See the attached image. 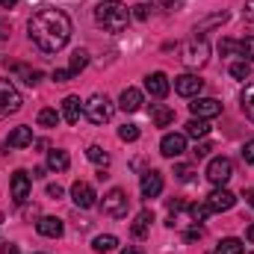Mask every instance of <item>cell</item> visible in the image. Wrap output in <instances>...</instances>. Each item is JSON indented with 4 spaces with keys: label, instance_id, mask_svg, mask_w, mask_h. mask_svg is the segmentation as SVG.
Masks as SVG:
<instances>
[{
    "label": "cell",
    "instance_id": "6da1fadb",
    "mask_svg": "<svg viewBox=\"0 0 254 254\" xmlns=\"http://www.w3.org/2000/svg\"><path fill=\"white\" fill-rule=\"evenodd\" d=\"M27 30H30V39H33V45L39 51L57 54V51H63L65 45H68V39H71V18L65 15L63 9L45 6V9L33 12Z\"/></svg>",
    "mask_w": 254,
    "mask_h": 254
},
{
    "label": "cell",
    "instance_id": "7a4b0ae2",
    "mask_svg": "<svg viewBox=\"0 0 254 254\" xmlns=\"http://www.w3.org/2000/svg\"><path fill=\"white\" fill-rule=\"evenodd\" d=\"M95 21L107 30V33H122L130 21V9L119 0H104L95 6Z\"/></svg>",
    "mask_w": 254,
    "mask_h": 254
},
{
    "label": "cell",
    "instance_id": "3957f363",
    "mask_svg": "<svg viewBox=\"0 0 254 254\" xmlns=\"http://www.w3.org/2000/svg\"><path fill=\"white\" fill-rule=\"evenodd\" d=\"M116 113V104L107 98V95H92L86 104H83V116L92 122V125H107Z\"/></svg>",
    "mask_w": 254,
    "mask_h": 254
},
{
    "label": "cell",
    "instance_id": "277c9868",
    "mask_svg": "<svg viewBox=\"0 0 254 254\" xmlns=\"http://www.w3.org/2000/svg\"><path fill=\"white\" fill-rule=\"evenodd\" d=\"M181 60H184L187 68H201V65H207V60H210V45H207V39H204V36L190 39V42L181 48Z\"/></svg>",
    "mask_w": 254,
    "mask_h": 254
},
{
    "label": "cell",
    "instance_id": "5b68a950",
    "mask_svg": "<svg viewBox=\"0 0 254 254\" xmlns=\"http://www.w3.org/2000/svg\"><path fill=\"white\" fill-rule=\"evenodd\" d=\"M21 92L12 86V80H0V119H9L21 110Z\"/></svg>",
    "mask_w": 254,
    "mask_h": 254
},
{
    "label": "cell",
    "instance_id": "8992f818",
    "mask_svg": "<svg viewBox=\"0 0 254 254\" xmlns=\"http://www.w3.org/2000/svg\"><path fill=\"white\" fill-rule=\"evenodd\" d=\"M231 178H234V163L228 157H213L210 166H207V181L216 184V187H225Z\"/></svg>",
    "mask_w": 254,
    "mask_h": 254
},
{
    "label": "cell",
    "instance_id": "52a82bcc",
    "mask_svg": "<svg viewBox=\"0 0 254 254\" xmlns=\"http://www.w3.org/2000/svg\"><path fill=\"white\" fill-rule=\"evenodd\" d=\"M127 210H130V198H127L125 190H110L104 195V213L107 216L122 219V216H127Z\"/></svg>",
    "mask_w": 254,
    "mask_h": 254
},
{
    "label": "cell",
    "instance_id": "ba28073f",
    "mask_svg": "<svg viewBox=\"0 0 254 254\" xmlns=\"http://www.w3.org/2000/svg\"><path fill=\"white\" fill-rule=\"evenodd\" d=\"M190 110H192V116L195 119H216V116H222V104L216 101V98H195L190 104Z\"/></svg>",
    "mask_w": 254,
    "mask_h": 254
},
{
    "label": "cell",
    "instance_id": "9c48e42d",
    "mask_svg": "<svg viewBox=\"0 0 254 254\" xmlns=\"http://www.w3.org/2000/svg\"><path fill=\"white\" fill-rule=\"evenodd\" d=\"M184 151H187V136H184V133H166V136H163V142H160V154H163V157L175 160V157H181Z\"/></svg>",
    "mask_w": 254,
    "mask_h": 254
},
{
    "label": "cell",
    "instance_id": "30bf717a",
    "mask_svg": "<svg viewBox=\"0 0 254 254\" xmlns=\"http://www.w3.org/2000/svg\"><path fill=\"white\" fill-rule=\"evenodd\" d=\"M201 89H204V80L198 74H181V77H175V92L184 95V98H198Z\"/></svg>",
    "mask_w": 254,
    "mask_h": 254
},
{
    "label": "cell",
    "instance_id": "8fae6325",
    "mask_svg": "<svg viewBox=\"0 0 254 254\" xmlns=\"http://www.w3.org/2000/svg\"><path fill=\"white\" fill-rule=\"evenodd\" d=\"M71 201H74L80 210H89V207H95L98 195H95V190H92V184H86V181H77V184L71 187Z\"/></svg>",
    "mask_w": 254,
    "mask_h": 254
},
{
    "label": "cell",
    "instance_id": "7c38bea8",
    "mask_svg": "<svg viewBox=\"0 0 254 254\" xmlns=\"http://www.w3.org/2000/svg\"><path fill=\"white\" fill-rule=\"evenodd\" d=\"M145 89H148V95H151V98L163 101V98L169 95L172 83H169V77H166L163 71H154V74H148V77H145Z\"/></svg>",
    "mask_w": 254,
    "mask_h": 254
},
{
    "label": "cell",
    "instance_id": "4fadbf2b",
    "mask_svg": "<svg viewBox=\"0 0 254 254\" xmlns=\"http://www.w3.org/2000/svg\"><path fill=\"white\" fill-rule=\"evenodd\" d=\"M207 204H210L213 213H222V210H231V207L237 204V198H234V192H228L225 187H219V190H213L207 195Z\"/></svg>",
    "mask_w": 254,
    "mask_h": 254
},
{
    "label": "cell",
    "instance_id": "5bb4252c",
    "mask_svg": "<svg viewBox=\"0 0 254 254\" xmlns=\"http://www.w3.org/2000/svg\"><path fill=\"white\" fill-rule=\"evenodd\" d=\"M27 198H30V175L27 172H15L12 175V201L24 204Z\"/></svg>",
    "mask_w": 254,
    "mask_h": 254
},
{
    "label": "cell",
    "instance_id": "9a60e30c",
    "mask_svg": "<svg viewBox=\"0 0 254 254\" xmlns=\"http://www.w3.org/2000/svg\"><path fill=\"white\" fill-rule=\"evenodd\" d=\"M36 231L42 234V237H51V240H57V237H63V222L57 219V216H42L39 222H36Z\"/></svg>",
    "mask_w": 254,
    "mask_h": 254
},
{
    "label": "cell",
    "instance_id": "2e32d148",
    "mask_svg": "<svg viewBox=\"0 0 254 254\" xmlns=\"http://www.w3.org/2000/svg\"><path fill=\"white\" fill-rule=\"evenodd\" d=\"M139 187H142V195H145V198H157V195L163 192V175H160V172H145Z\"/></svg>",
    "mask_w": 254,
    "mask_h": 254
},
{
    "label": "cell",
    "instance_id": "e0dca14e",
    "mask_svg": "<svg viewBox=\"0 0 254 254\" xmlns=\"http://www.w3.org/2000/svg\"><path fill=\"white\" fill-rule=\"evenodd\" d=\"M119 107H122L125 113H136V110H142V92L133 89V86H127L125 92H122V98H119Z\"/></svg>",
    "mask_w": 254,
    "mask_h": 254
},
{
    "label": "cell",
    "instance_id": "ac0fdd59",
    "mask_svg": "<svg viewBox=\"0 0 254 254\" xmlns=\"http://www.w3.org/2000/svg\"><path fill=\"white\" fill-rule=\"evenodd\" d=\"M80 116H83V104H80V98L68 95V98L63 101V119L68 122V125H77Z\"/></svg>",
    "mask_w": 254,
    "mask_h": 254
},
{
    "label": "cell",
    "instance_id": "d6986e66",
    "mask_svg": "<svg viewBox=\"0 0 254 254\" xmlns=\"http://www.w3.org/2000/svg\"><path fill=\"white\" fill-rule=\"evenodd\" d=\"M6 145L9 148H27V145H33V130L30 127H15L9 136H6Z\"/></svg>",
    "mask_w": 254,
    "mask_h": 254
},
{
    "label": "cell",
    "instance_id": "ffe728a7",
    "mask_svg": "<svg viewBox=\"0 0 254 254\" xmlns=\"http://www.w3.org/2000/svg\"><path fill=\"white\" fill-rule=\"evenodd\" d=\"M151 222H154V213H151V210H142V213L136 216V222H133L130 234H133L136 240H145V237H148V231H151Z\"/></svg>",
    "mask_w": 254,
    "mask_h": 254
},
{
    "label": "cell",
    "instance_id": "44dd1931",
    "mask_svg": "<svg viewBox=\"0 0 254 254\" xmlns=\"http://www.w3.org/2000/svg\"><path fill=\"white\" fill-rule=\"evenodd\" d=\"M151 119H154L157 127H169L175 122V110L166 107V104H151Z\"/></svg>",
    "mask_w": 254,
    "mask_h": 254
},
{
    "label": "cell",
    "instance_id": "7402d4cb",
    "mask_svg": "<svg viewBox=\"0 0 254 254\" xmlns=\"http://www.w3.org/2000/svg\"><path fill=\"white\" fill-rule=\"evenodd\" d=\"M68 166H71V157H68V151L54 148V151L48 154V169H54V172H65Z\"/></svg>",
    "mask_w": 254,
    "mask_h": 254
},
{
    "label": "cell",
    "instance_id": "603a6c76",
    "mask_svg": "<svg viewBox=\"0 0 254 254\" xmlns=\"http://www.w3.org/2000/svg\"><path fill=\"white\" fill-rule=\"evenodd\" d=\"M207 133H210L207 119H192V122H187V130H184V136H192V139H204Z\"/></svg>",
    "mask_w": 254,
    "mask_h": 254
},
{
    "label": "cell",
    "instance_id": "cb8c5ba5",
    "mask_svg": "<svg viewBox=\"0 0 254 254\" xmlns=\"http://www.w3.org/2000/svg\"><path fill=\"white\" fill-rule=\"evenodd\" d=\"M243 240H237V237H228V240H222L219 246H216V252L213 254H243Z\"/></svg>",
    "mask_w": 254,
    "mask_h": 254
},
{
    "label": "cell",
    "instance_id": "d4e9b609",
    "mask_svg": "<svg viewBox=\"0 0 254 254\" xmlns=\"http://www.w3.org/2000/svg\"><path fill=\"white\" fill-rule=\"evenodd\" d=\"M225 21H228V12H216V15L204 18L201 24H195V33H207V30H213V27H222Z\"/></svg>",
    "mask_w": 254,
    "mask_h": 254
},
{
    "label": "cell",
    "instance_id": "484cf974",
    "mask_svg": "<svg viewBox=\"0 0 254 254\" xmlns=\"http://www.w3.org/2000/svg\"><path fill=\"white\" fill-rule=\"evenodd\" d=\"M119 246V240L113 237V234H101V237H95V243H92V249L98 254H107V252H113Z\"/></svg>",
    "mask_w": 254,
    "mask_h": 254
},
{
    "label": "cell",
    "instance_id": "4316f807",
    "mask_svg": "<svg viewBox=\"0 0 254 254\" xmlns=\"http://www.w3.org/2000/svg\"><path fill=\"white\" fill-rule=\"evenodd\" d=\"M60 122H63V116H60L57 110H51V107L39 110V125H42V127H57Z\"/></svg>",
    "mask_w": 254,
    "mask_h": 254
},
{
    "label": "cell",
    "instance_id": "83f0119b",
    "mask_svg": "<svg viewBox=\"0 0 254 254\" xmlns=\"http://www.w3.org/2000/svg\"><path fill=\"white\" fill-rule=\"evenodd\" d=\"M243 113H246L249 122H254V83H249L246 92H243Z\"/></svg>",
    "mask_w": 254,
    "mask_h": 254
},
{
    "label": "cell",
    "instance_id": "f1b7e54d",
    "mask_svg": "<svg viewBox=\"0 0 254 254\" xmlns=\"http://www.w3.org/2000/svg\"><path fill=\"white\" fill-rule=\"evenodd\" d=\"M86 157L95 163V166H107L110 163V154L101 148V145H89V151H86Z\"/></svg>",
    "mask_w": 254,
    "mask_h": 254
},
{
    "label": "cell",
    "instance_id": "f546056e",
    "mask_svg": "<svg viewBox=\"0 0 254 254\" xmlns=\"http://www.w3.org/2000/svg\"><path fill=\"white\" fill-rule=\"evenodd\" d=\"M237 54H240V57H243L246 63H254V36H246V39L240 42Z\"/></svg>",
    "mask_w": 254,
    "mask_h": 254
},
{
    "label": "cell",
    "instance_id": "4dcf8cb0",
    "mask_svg": "<svg viewBox=\"0 0 254 254\" xmlns=\"http://www.w3.org/2000/svg\"><path fill=\"white\" fill-rule=\"evenodd\" d=\"M213 210H210V204L204 201V204H190V216H192V222L198 225V222H204L207 216H210Z\"/></svg>",
    "mask_w": 254,
    "mask_h": 254
},
{
    "label": "cell",
    "instance_id": "1f68e13d",
    "mask_svg": "<svg viewBox=\"0 0 254 254\" xmlns=\"http://www.w3.org/2000/svg\"><path fill=\"white\" fill-rule=\"evenodd\" d=\"M86 65H89V54H86V51H74V54H71V65H68V68H71V74L83 71Z\"/></svg>",
    "mask_w": 254,
    "mask_h": 254
},
{
    "label": "cell",
    "instance_id": "d6a6232c",
    "mask_svg": "<svg viewBox=\"0 0 254 254\" xmlns=\"http://www.w3.org/2000/svg\"><path fill=\"white\" fill-rule=\"evenodd\" d=\"M231 77H237V80H249V77H252V65L246 63V60H243V63H234L231 65Z\"/></svg>",
    "mask_w": 254,
    "mask_h": 254
},
{
    "label": "cell",
    "instance_id": "836d02e7",
    "mask_svg": "<svg viewBox=\"0 0 254 254\" xmlns=\"http://www.w3.org/2000/svg\"><path fill=\"white\" fill-rule=\"evenodd\" d=\"M119 139H122V142H136V139H139V127L136 125L119 127Z\"/></svg>",
    "mask_w": 254,
    "mask_h": 254
},
{
    "label": "cell",
    "instance_id": "e575fe53",
    "mask_svg": "<svg viewBox=\"0 0 254 254\" xmlns=\"http://www.w3.org/2000/svg\"><path fill=\"white\" fill-rule=\"evenodd\" d=\"M237 48H240V42H234V39H222V42H219V51H222L225 57L237 54Z\"/></svg>",
    "mask_w": 254,
    "mask_h": 254
},
{
    "label": "cell",
    "instance_id": "d590c367",
    "mask_svg": "<svg viewBox=\"0 0 254 254\" xmlns=\"http://www.w3.org/2000/svg\"><path fill=\"white\" fill-rule=\"evenodd\" d=\"M133 15H136L139 21H148V18H151V6H148V3H139V6H133Z\"/></svg>",
    "mask_w": 254,
    "mask_h": 254
},
{
    "label": "cell",
    "instance_id": "8d00e7d4",
    "mask_svg": "<svg viewBox=\"0 0 254 254\" xmlns=\"http://www.w3.org/2000/svg\"><path fill=\"white\" fill-rule=\"evenodd\" d=\"M243 160H246L249 166H254V139H252V142H246V145H243Z\"/></svg>",
    "mask_w": 254,
    "mask_h": 254
},
{
    "label": "cell",
    "instance_id": "74e56055",
    "mask_svg": "<svg viewBox=\"0 0 254 254\" xmlns=\"http://www.w3.org/2000/svg\"><path fill=\"white\" fill-rule=\"evenodd\" d=\"M71 77H74L71 68H60V71H54V80H57V83H68Z\"/></svg>",
    "mask_w": 254,
    "mask_h": 254
},
{
    "label": "cell",
    "instance_id": "f35d334b",
    "mask_svg": "<svg viewBox=\"0 0 254 254\" xmlns=\"http://www.w3.org/2000/svg\"><path fill=\"white\" fill-rule=\"evenodd\" d=\"M213 151V145L210 142H201V145H195V157H207Z\"/></svg>",
    "mask_w": 254,
    "mask_h": 254
},
{
    "label": "cell",
    "instance_id": "ab89813d",
    "mask_svg": "<svg viewBox=\"0 0 254 254\" xmlns=\"http://www.w3.org/2000/svg\"><path fill=\"white\" fill-rule=\"evenodd\" d=\"M175 175H178L181 181H190V178H192V169H190V166H178V169H175Z\"/></svg>",
    "mask_w": 254,
    "mask_h": 254
},
{
    "label": "cell",
    "instance_id": "60d3db41",
    "mask_svg": "<svg viewBox=\"0 0 254 254\" xmlns=\"http://www.w3.org/2000/svg\"><path fill=\"white\" fill-rule=\"evenodd\" d=\"M201 237H204V231H201V225H195V228H190V231H187V240H201Z\"/></svg>",
    "mask_w": 254,
    "mask_h": 254
},
{
    "label": "cell",
    "instance_id": "b9f144b4",
    "mask_svg": "<svg viewBox=\"0 0 254 254\" xmlns=\"http://www.w3.org/2000/svg\"><path fill=\"white\" fill-rule=\"evenodd\" d=\"M24 77H27V83H30V86H36V83L42 80V71H24Z\"/></svg>",
    "mask_w": 254,
    "mask_h": 254
},
{
    "label": "cell",
    "instance_id": "7bdbcfd3",
    "mask_svg": "<svg viewBox=\"0 0 254 254\" xmlns=\"http://www.w3.org/2000/svg\"><path fill=\"white\" fill-rule=\"evenodd\" d=\"M160 6H163V9H175V12H178V9L184 6V0H160Z\"/></svg>",
    "mask_w": 254,
    "mask_h": 254
},
{
    "label": "cell",
    "instance_id": "ee69618b",
    "mask_svg": "<svg viewBox=\"0 0 254 254\" xmlns=\"http://www.w3.org/2000/svg\"><path fill=\"white\" fill-rule=\"evenodd\" d=\"M246 21H249V24H254V0H249V3H246Z\"/></svg>",
    "mask_w": 254,
    "mask_h": 254
},
{
    "label": "cell",
    "instance_id": "f6af8a7d",
    "mask_svg": "<svg viewBox=\"0 0 254 254\" xmlns=\"http://www.w3.org/2000/svg\"><path fill=\"white\" fill-rule=\"evenodd\" d=\"M48 195H51V198H63V187L51 184V187H48Z\"/></svg>",
    "mask_w": 254,
    "mask_h": 254
},
{
    "label": "cell",
    "instance_id": "bcb514c9",
    "mask_svg": "<svg viewBox=\"0 0 254 254\" xmlns=\"http://www.w3.org/2000/svg\"><path fill=\"white\" fill-rule=\"evenodd\" d=\"M169 210H172V213L184 210V201H181V198H172V201H169Z\"/></svg>",
    "mask_w": 254,
    "mask_h": 254
},
{
    "label": "cell",
    "instance_id": "7dc6e473",
    "mask_svg": "<svg viewBox=\"0 0 254 254\" xmlns=\"http://www.w3.org/2000/svg\"><path fill=\"white\" fill-rule=\"evenodd\" d=\"M3 254H21V252H18V246H12V243H6V246H3Z\"/></svg>",
    "mask_w": 254,
    "mask_h": 254
},
{
    "label": "cell",
    "instance_id": "c3c4849f",
    "mask_svg": "<svg viewBox=\"0 0 254 254\" xmlns=\"http://www.w3.org/2000/svg\"><path fill=\"white\" fill-rule=\"evenodd\" d=\"M6 39H9V27H6V24H0V45H3Z\"/></svg>",
    "mask_w": 254,
    "mask_h": 254
},
{
    "label": "cell",
    "instance_id": "681fc988",
    "mask_svg": "<svg viewBox=\"0 0 254 254\" xmlns=\"http://www.w3.org/2000/svg\"><path fill=\"white\" fill-rule=\"evenodd\" d=\"M122 254H145V252H142L139 246H127V249H125V252H122Z\"/></svg>",
    "mask_w": 254,
    "mask_h": 254
},
{
    "label": "cell",
    "instance_id": "f907efd6",
    "mask_svg": "<svg viewBox=\"0 0 254 254\" xmlns=\"http://www.w3.org/2000/svg\"><path fill=\"white\" fill-rule=\"evenodd\" d=\"M15 3H18V0H0V6H3V9H12Z\"/></svg>",
    "mask_w": 254,
    "mask_h": 254
},
{
    "label": "cell",
    "instance_id": "816d5d0a",
    "mask_svg": "<svg viewBox=\"0 0 254 254\" xmlns=\"http://www.w3.org/2000/svg\"><path fill=\"white\" fill-rule=\"evenodd\" d=\"M246 198H249V204L254 207V190H249V192H246Z\"/></svg>",
    "mask_w": 254,
    "mask_h": 254
},
{
    "label": "cell",
    "instance_id": "f5cc1de1",
    "mask_svg": "<svg viewBox=\"0 0 254 254\" xmlns=\"http://www.w3.org/2000/svg\"><path fill=\"white\" fill-rule=\"evenodd\" d=\"M249 240H252V243H254V225H252V228H249Z\"/></svg>",
    "mask_w": 254,
    "mask_h": 254
}]
</instances>
